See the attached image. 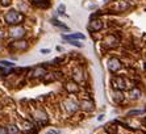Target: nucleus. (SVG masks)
<instances>
[{
	"label": "nucleus",
	"mask_w": 146,
	"mask_h": 134,
	"mask_svg": "<svg viewBox=\"0 0 146 134\" xmlns=\"http://www.w3.org/2000/svg\"><path fill=\"white\" fill-rule=\"evenodd\" d=\"M0 38H1V34H0Z\"/></svg>",
	"instance_id": "28"
},
{
	"label": "nucleus",
	"mask_w": 146,
	"mask_h": 134,
	"mask_svg": "<svg viewBox=\"0 0 146 134\" xmlns=\"http://www.w3.org/2000/svg\"><path fill=\"white\" fill-rule=\"evenodd\" d=\"M4 20H5L7 24H9V25H19V24H21L24 21V15L20 13V12H17V11H15V9H12L5 13Z\"/></svg>",
	"instance_id": "1"
},
{
	"label": "nucleus",
	"mask_w": 146,
	"mask_h": 134,
	"mask_svg": "<svg viewBox=\"0 0 146 134\" xmlns=\"http://www.w3.org/2000/svg\"><path fill=\"white\" fill-rule=\"evenodd\" d=\"M129 8V3L128 1H124V0H119V1H116L113 4V9L117 11V12H122V11H125Z\"/></svg>",
	"instance_id": "10"
},
{
	"label": "nucleus",
	"mask_w": 146,
	"mask_h": 134,
	"mask_svg": "<svg viewBox=\"0 0 146 134\" xmlns=\"http://www.w3.org/2000/svg\"><path fill=\"white\" fill-rule=\"evenodd\" d=\"M9 36L12 38H16V40H20L21 37L25 36V29L23 27H15L9 30Z\"/></svg>",
	"instance_id": "3"
},
{
	"label": "nucleus",
	"mask_w": 146,
	"mask_h": 134,
	"mask_svg": "<svg viewBox=\"0 0 146 134\" xmlns=\"http://www.w3.org/2000/svg\"><path fill=\"white\" fill-rule=\"evenodd\" d=\"M41 53H42V54H48V53H50V50H49V49H42V50H41Z\"/></svg>",
	"instance_id": "26"
},
{
	"label": "nucleus",
	"mask_w": 146,
	"mask_h": 134,
	"mask_svg": "<svg viewBox=\"0 0 146 134\" xmlns=\"http://www.w3.org/2000/svg\"><path fill=\"white\" fill-rule=\"evenodd\" d=\"M83 70H82V67H76L74 70V79L75 80H78V82H80L82 79H83Z\"/></svg>",
	"instance_id": "15"
},
{
	"label": "nucleus",
	"mask_w": 146,
	"mask_h": 134,
	"mask_svg": "<svg viewBox=\"0 0 146 134\" xmlns=\"http://www.w3.org/2000/svg\"><path fill=\"white\" fill-rule=\"evenodd\" d=\"M46 134H59V131H58V130H53V129H51V130L46 131Z\"/></svg>",
	"instance_id": "24"
},
{
	"label": "nucleus",
	"mask_w": 146,
	"mask_h": 134,
	"mask_svg": "<svg viewBox=\"0 0 146 134\" xmlns=\"http://www.w3.org/2000/svg\"><path fill=\"white\" fill-rule=\"evenodd\" d=\"M0 134H8V133H7V127L0 126Z\"/></svg>",
	"instance_id": "23"
},
{
	"label": "nucleus",
	"mask_w": 146,
	"mask_h": 134,
	"mask_svg": "<svg viewBox=\"0 0 146 134\" xmlns=\"http://www.w3.org/2000/svg\"><path fill=\"white\" fill-rule=\"evenodd\" d=\"M80 108L83 111H92L94 109V103H92V100H83L80 103Z\"/></svg>",
	"instance_id": "13"
},
{
	"label": "nucleus",
	"mask_w": 146,
	"mask_h": 134,
	"mask_svg": "<svg viewBox=\"0 0 146 134\" xmlns=\"http://www.w3.org/2000/svg\"><path fill=\"white\" fill-rule=\"evenodd\" d=\"M0 64L3 67H13V62H9V60H0Z\"/></svg>",
	"instance_id": "20"
},
{
	"label": "nucleus",
	"mask_w": 146,
	"mask_h": 134,
	"mask_svg": "<svg viewBox=\"0 0 146 134\" xmlns=\"http://www.w3.org/2000/svg\"><path fill=\"white\" fill-rule=\"evenodd\" d=\"M58 13H59V15L65 13V5H63V4H62V5H59V8H58Z\"/></svg>",
	"instance_id": "22"
},
{
	"label": "nucleus",
	"mask_w": 146,
	"mask_h": 134,
	"mask_svg": "<svg viewBox=\"0 0 146 134\" xmlns=\"http://www.w3.org/2000/svg\"><path fill=\"white\" fill-rule=\"evenodd\" d=\"M142 113H145V109H133V111H129L128 112V116H138V114H142Z\"/></svg>",
	"instance_id": "18"
},
{
	"label": "nucleus",
	"mask_w": 146,
	"mask_h": 134,
	"mask_svg": "<svg viewBox=\"0 0 146 134\" xmlns=\"http://www.w3.org/2000/svg\"><path fill=\"white\" fill-rule=\"evenodd\" d=\"M62 37L65 38V40H84V34L82 33H74V34H63Z\"/></svg>",
	"instance_id": "14"
},
{
	"label": "nucleus",
	"mask_w": 146,
	"mask_h": 134,
	"mask_svg": "<svg viewBox=\"0 0 146 134\" xmlns=\"http://www.w3.org/2000/svg\"><path fill=\"white\" fill-rule=\"evenodd\" d=\"M112 84L113 87L119 91H124L128 88V82H126V79L124 76H115L112 79Z\"/></svg>",
	"instance_id": "2"
},
{
	"label": "nucleus",
	"mask_w": 146,
	"mask_h": 134,
	"mask_svg": "<svg viewBox=\"0 0 146 134\" xmlns=\"http://www.w3.org/2000/svg\"><path fill=\"white\" fill-rule=\"evenodd\" d=\"M0 3L3 4V5H8L11 3V0H0Z\"/></svg>",
	"instance_id": "25"
},
{
	"label": "nucleus",
	"mask_w": 146,
	"mask_h": 134,
	"mask_svg": "<svg viewBox=\"0 0 146 134\" xmlns=\"http://www.w3.org/2000/svg\"><path fill=\"white\" fill-rule=\"evenodd\" d=\"M42 76H46V68L44 66H37L32 72V78L37 79V78H42Z\"/></svg>",
	"instance_id": "11"
},
{
	"label": "nucleus",
	"mask_w": 146,
	"mask_h": 134,
	"mask_svg": "<svg viewBox=\"0 0 146 134\" xmlns=\"http://www.w3.org/2000/svg\"><path fill=\"white\" fill-rule=\"evenodd\" d=\"M103 27H104V24H103L100 20H92L91 21V25H90V30L99 32V30L103 29Z\"/></svg>",
	"instance_id": "12"
},
{
	"label": "nucleus",
	"mask_w": 146,
	"mask_h": 134,
	"mask_svg": "<svg viewBox=\"0 0 146 134\" xmlns=\"http://www.w3.org/2000/svg\"><path fill=\"white\" fill-rule=\"evenodd\" d=\"M28 42L27 41H16V42H12V45H11V49L15 51H24L28 49Z\"/></svg>",
	"instance_id": "7"
},
{
	"label": "nucleus",
	"mask_w": 146,
	"mask_h": 134,
	"mask_svg": "<svg viewBox=\"0 0 146 134\" xmlns=\"http://www.w3.org/2000/svg\"><path fill=\"white\" fill-rule=\"evenodd\" d=\"M103 44H104V46L108 47V49H112V47H116L119 45V40H117L115 36L109 34V36H107V37L103 40Z\"/></svg>",
	"instance_id": "5"
},
{
	"label": "nucleus",
	"mask_w": 146,
	"mask_h": 134,
	"mask_svg": "<svg viewBox=\"0 0 146 134\" xmlns=\"http://www.w3.org/2000/svg\"><path fill=\"white\" fill-rule=\"evenodd\" d=\"M65 88H66V91H67L68 94H76V92H79L78 83H76V82H72V80L67 82V83L65 84Z\"/></svg>",
	"instance_id": "9"
},
{
	"label": "nucleus",
	"mask_w": 146,
	"mask_h": 134,
	"mask_svg": "<svg viewBox=\"0 0 146 134\" xmlns=\"http://www.w3.org/2000/svg\"><path fill=\"white\" fill-rule=\"evenodd\" d=\"M108 70L111 71V72H117V71L121 68V62H120L117 58H111V59L108 60Z\"/></svg>",
	"instance_id": "4"
},
{
	"label": "nucleus",
	"mask_w": 146,
	"mask_h": 134,
	"mask_svg": "<svg viewBox=\"0 0 146 134\" xmlns=\"http://www.w3.org/2000/svg\"><path fill=\"white\" fill-rule=\"evenodd\" d=\"M33 1L37 4V3H40V1H48V0H33Z\"/></svg>",
	"instance_id": "27"
},
{
	"label": "nucleus",
	"mask_w": 146,
	"mask_h": 134,
	"mask_svg": "<svg viewBox=\"0 0 146 134\" xmlns=\"http://www.w3.org/2000/svg\"><path fill=\"white\" fill-rule=\"evenodd\" d=\"M19 127L16 126V125H8L7 127V133L8 134H19Z\"/></svg>",
	"instance_id": "17"
},
{
	"label": "nucleus",
	"mask_w": 146,
	"mask_h": 134,
	"mask_svg": "<svg viewBox=\"0 0 146 134\" xmlns=\"http://www.w3.org/2000/svg\"><path fill=\"white\" fill-rule=\"evenodd\" d=\"M67 41H68V42H70V44H71V45H74V46H76V47H82V46H83V45H82L80 42H78V41H76V40H67Z\"/></svg>",
	"instance_id": "21"
},
{
	"label": "nucleus",
	"mask_w": 146,
	"mask_h": 134,
	"mask_svg": "<svg viewBox=\"0 0 146 134\" xmlns=\"http://www.w3.org/2000/svg\"><path fill=\"white\" fill-rule=\"evenodd\" d=\"M51 24H53V25H55V27H58V28H62V29H65V30H68V28L66 27V25H63L61 21L55 20V19H53V20H51Z\"/></svg>",
	"instance_id": "19"
},
{
	"label": "nucleus",
	"mask_w": 146,
	"mask_h": 134,
	"mask_svg": "<svg viewBox=\"0 0 146 134\" xmlns=\"http://www.w3.org/2000/svg\"><path fill=\"white\" fill-rule=\"evenodd\" d=\"M129 96L132 97V99H139V97H141V91H139L138 88H133L129 92Z\"/></svg>",
	"instance_id": "16"
},
{
	"label": "nucleus",
	"mask_w": 146,
	"mask_h": 134,
	"mask_svg": "<svg viewBox=\"0 0 146 134\" xmlns=\"http://www.w3.org/2000/svg\"><path fill=\"white\" fill-rule=\"evenodd\" d=\"M63 107H65V109L67 111V113H75V112L78 111V104H76L72 99H67V100H65Z\"/></svg>",
	"instance_id": "6"
},
{
	"label": "nucleus",
	"mask_w": 146,
	"mask_h": 134,
	"mask_svg": "<svg viewBox=\"0 0 146 134\" xmlns=\"http://www.w3.org/2000/svg\"><path fill=\"white\" fill-rule=\"evenodd\" d=\"M33 117L36 121H40L41 124H45V122H48V114L45 113L44 111H41V109H38V111H36L33 113Z\"/></svg>",
	"instance_id": "8"
}]
</instances>
